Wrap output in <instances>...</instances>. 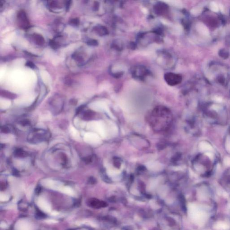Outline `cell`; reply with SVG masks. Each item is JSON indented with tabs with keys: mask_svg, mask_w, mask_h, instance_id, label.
Listing matches in <instances>:
<instances>
[{
	"mask_svg": "<svg viewBox=\"0 0 230 230\" xmlns=\"http://www.w3.org/2000/svg\"><path fill=\"white\" fill-rule=\"evenodd\" d=\"M37 205L39 207L45 212L49 213L51 211L50 205L46 200L39 199L37 201Z\"/></svg>",
	"mask_w": 230,
	"mask_h": 230,
	"instance_id": "8992f818",
	"label": "cell"
},
{
	"mask_svg": "<svg viewBox=\"0 0 230 230\" xmlns=\"http://www.w3.org/2000/svg\"><path fill=\"white\" fill-rule=\"evenodd\" d=\"M17 20L19 26L22 28L26 29L29 27V22L26 14L24 10H20L17 14Z\"/></svg>",
	"mask_w": 230,
	"mask_h": 230,
	"instance_id": "277c9868",
	"label": "cell"
},
{
	"mask_svg": "<svg viewBox=\"0 0 230 230\" xmlns=\"http://www.w3.org/2000/svg\"><path fill=\"white\" fill-rule=\"evenodd\" d=\"M92 160V158L91 156H89V157L84 158V159H83V161H84L86 163H89L91 162Z\"/></svg>",
	"mask_w": 230,
	"mask_h": 230,
	"instance_id": "ffe728a7",
	"label": "cell"
},
{
	"mask_svg": "<svg viewBox=\"0 0 230 230\" xmlns=\"http://www.w3.org/2000/svg\"><path fill=\"white\" fill-rule=\"evenodd\" d=\"M32 38L34 42L39 46H43L45 43L44 37L41 35L38 34H34L32 35Z\"/></svg>",
	"mask_w": 230,
	"mask_h": 230,
	"instance_id": "9c48e42d",
	"label": "cell"
},
{
	"mask_svg": "<svg viewBox=\"0 0 230 230\" xmlns=\"http://www.w3.org/2000/svg\"><path fill=\"white\" fill-rule=\"evenodd\" d=\"M213 228L216 230H228L229 229L230 226L225 222H218L215 223Z\"/></svg>",
	"mask_w": 230,
	"mask_h": 230,
	"instance_id": "ba28073f",
	"label": "cell"
},
{
	"mask_svg": "<svg viewBox=\"0 0 230 230\" xmlns=\"http://www.w3.org/2000/svg\"><path fill=\"white\" fill-rule=\"evenodd\" d=\"M70 23L71 24L74 25L75 26L78 25L79 24V20L78 18L73 19L71 20Z\"/></svg>",
	"mask_w": 230,
	"mask_h": 230,
	"instance_id": "e0dca14e",
	"label": "cell"
},
{
	"mask_svg": "<svg viewBox=\"0 0 230 230\" xmlns=\"http://www.w3.org/2000/svg\"><path fill=\"white\" fill-rule=\"evenodd\" d=\"M49 5L51 8H57V6H58V4L56 1H50L49 2Z\"/></svg>",
	"mask_w": 230,
	"mask_h": 230,
	"instance_id": "5bb4252c",
	"label": "cell"
},
{
	"mask_svg": "<svg viewBox=\"0 0 230 230\" xmlns=\"http://www.w3.org/2000/svg\"><path fill=\"white\" fill-rule=\"evenodd\" d=\"M114 165L116 167L119 168L121 166L120 162L118 160H116L114 161Z\"/></svg>",
	"mask_w": 230,
	"mask_h": 230,
	"instance_id": "44dd1931",
	"label": "cell"
},
{
	"mask_svg": "<svg viewBox=\"0 0 230 230\" xmlns=\"http://www.w3.org/2000/svg\"><path fill=\"white\" fill-rule=\"evenodd\" d=\"M87 44L89 46H95L98 44V42L94 39L90 40L87 42Z\"/></svg>",
	"mask_w": 230,
	"mask_h": 230,
	"instance_id": "9a60e30c",
	"label": "cell"
},
{
	"mask_svg": "<svg viewBox=\"0 0 230 230\" xmlns=\"http://www.w3.org/2000/svg\"><path fill=\"white\" fill-rule=\"evenodd\" d=\"M14 155L17 158H24L27 157L28 154L21 149H17L14 151Z\"/></svg>",
	"mask_w": 230,
	"mask_h": 230,
	"instance_id": "7c38bea8",
	"label": "cell"
},
{
	"mask_svg": "<svg viewBox=\"0 0 230 230\" xmlns=\"http://www.w3.org/2000/svg\"><path fill=\"white\" fill-rule=\"evenodd\" d=\"M32 227L31 224L28 222L22 220L17 223L16 230H32Z\"/></svg>",
	"mask_w": 230,
	"mask_h": 230,
	"instance_id": "52a82bcc",
	"label": "cell"
},
{
	"mask_svg": "<svg viewBox=\"0 0 230 230\" xmlns=\"http://www.w3.org/2000/svg\"><path fill=\"white\" fill-rule=\"evenodd\" d=\"M84 108H85L84 105H81V106H80V107L77 108L76 111V114H79L80 113L82 112V111H83Z\"/></svg>",
	"mask_w": 230,
	"mask_h": 230,
	"instance_id": "d6986e66",
	"label": "cell"
},
{
	"mask_svg": "<svg viewBox=\"0 0 230 230\" xmlns=\"http://www.w3.org/2000/svg\"><path fill=\"white\" fill-rule=\"evenodd\" d=\"M165 78L167 83L170 86H175L181 82L182 77L180 75L172 73L166 74Z\"/></svg>",
	"mask_w": 230,
	"mask_h": 230,
	"instance_id": "5b68a950",
	"label": "cell"
},
{
	"mask_svg": "<svg viewBox=\"0 0 230 230\" xmlns=\"http://www.w3.org/2000/svg\"><path fill=\"white\" fill-rule=\"evenodd\" d=\"M1 130L2 133H5V134H8L11 132V130L7 125H4V126H2Z\"/></svg>",
	"mask_w": 230,
	"mask_h": 230,
	"instance_id": "4fadbf2b",
	"label": "cell"
},
{
	"mask_svg": "<svg viewBox=\"0 0 230 230\" xmlns=\"http://www.w3.org/2000/svg\"><path fill=\"white\" fill-rule=\"evenodd\" d=\"M95 113L91 110H88L85 111L82 115V119L85 121H90L95 116Z\"/></svg>",
	"mask_w": 230,
	"mask_h": 230,
	"instance_id": "8fae6325",
	"label": "cell"
},
{
	"mask_svg": "<svg viewBox=\"0 0 230 230\" xmlns=\"http://www.w3.org/2000/svg\"><path fill=\"white\" fill-rule=\"evenodd\" d=\"M50 134L44 129H35L29 134L28 139L32 143H37L46 141L49 138Z\"/></svg>",
	"mask_w": 230,
	"mask_h": 230,
	"instance_id": "6da1fadb",
	"label": "cell"
},
{
	"mask_svg": "<svg viewBox=\"0 0 230 230\" xmlns=\"http://www.w3.org/2000/svg\"><path fill=\"white\" fill-rule=\"evenodd\" d=\"M0 94H1V96L10 99H14L17 97V95L15 94L12 93L8 91H5V90H1Z\"/></svg>",
	"mask_w": 230,
	"mask_h": 230,
	"instance_id": "30bf717a",
	"label": "cell"
},
{
	"mask_svg": "<svg viewBox=\"0 0 230 230\" xmlns=\"http://www.w3.org/2000/svg\"><path fill=\"white\" fill-rule=\"evenodd\" d=\"M96 31L99 33V34H102V33L105 32V31H104V29L102 27H97L95 29ZM103 35V34H102Z\"/></svg>",
	"mask_w": 230,
	"mask_h": 230,
	"instance_id": "2e32d148",
	"label": "cell"
},
{
	"mask_svg": "<svg viewBox=\"0 0 230 230\" xmlns=\"http://www.w3.org/2000/svg\"><path fill=\"white\" fill-rule=\"evenodd\" d=\"M50 105L52 109L53 113L58 114L61 112L64 106V101L60 97L58 96V98H54L50 102Z\"/></svg>",
	"mask_w": 230,
	"mask_h": 230,
	"instance_id": "3957f363",
	"label": "cell"
},
{
	"mask_svg": "<svg viewBox=\"0 0 230 230\" xmlns=\"http://www.w3.org/2000/svg\"><path fill=\"white\" fill-rule=\"evenodd\" d=\"M25 65L32 69H34L36 68L35 65L32 62H31V61H28L26 63Z\"/></svg>",
	"mask_w": 230,
	"mask_h": 230,
	"instance_id": "ac0fdd59",
	"label": "cell"
},
{
	"mask_svg": "<svg viewBox=\"0 0 230 230\" xmlns=\"http://www.w3.org/2000/svg\"><path fill=\"white\" fill-rule=\"evenodd\" d=\"M193 218L197 224L202 226L204 225L207 218V215L206 212L202 210L201 207L198 206L194 207L193 209Z\"/></svg>",
	"mask_w": 230,
	"mask_h": 230,
	"instance_id": "7a4b0ae2",
	"label": "cell"
}]
</instances>
